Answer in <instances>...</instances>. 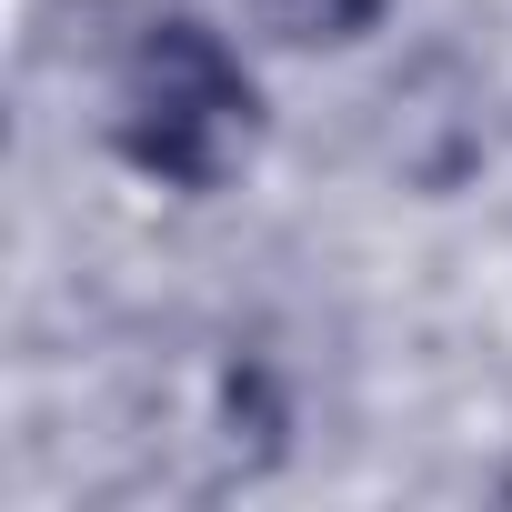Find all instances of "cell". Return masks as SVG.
<instances>
[{
	"instance_id": "cell-1",
	"label": "cell",
	"mask_w": 512,
	"mask_h": 512,
	"mask_svg": "<svg viewBox=\"0 0 512 512\" xmlns=\"http://www.w3.org/2000/svg\"><path fill=\"white\" fill-rule=\"evenodd\" d=\"M111 141L131 171H151L161 191H221L251 141H262V91L231 61V41L201 21V11H161L131 31L121 51V111H111Z\"/></svg>"
},
{
	"instance_id": "cell-2",
	"label": "cell",
	"mask_w": 512,
	"mask_h": 512,
	"mask_svg": "<svg viewBox=\"0 0 512 512\" xmlns=\"http://www.w3.org/2000/svg\"><path fill=\"white\" fill-rule=\"evenodd\" d=\"M241 11L292 51H342V41L382 31V0H241Z\"/></svg>"
}]
</instances>
